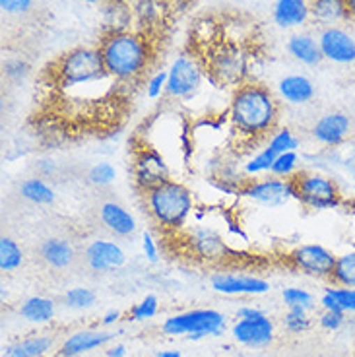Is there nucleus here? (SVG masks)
Wrapping results in <instances>:
<instances>
[{
	"mask_svg": "<svg viewBox=\"0 0 355 357\" xmlns=\"http://www.w3.org/2000/svg\"><path fill=\"white\" fill-rule=\"evenodd\" d=\"M121 332H105V331H80L76 334H72L64 340V344L61 346V356L63 357H76L91 349L107 346L109 342L119 336Z\"/></svg>",
	"mask_w": 355,
	"mask_h": 357,
	"instance_id": "nucleus-18",
	"label": "nucleus"
},
{
	"mask_svg": "<svg viewBox=\"0 0 355 357\" xmlns=\"http://www.w3.org/2000/svg\"><path fill=\"white\" fill-rule=\"evenodd\" d=\"M233 338L249 348H264L274 340V322L266 314L255 319H239L231 328Z\"/></svg>",
	"mask_w": 355,
	"mask_h": 357,
	"instance_id": "nucleus-13",
	"label": "nucleus"
},
{
	"mask_svg": "<svg viewBox=\"0 0 355 357\" xmlns=\"http://www.w3.org/2000/svg\"><path fill=\"white\" fill-rule=\"evenodd\" d=\"M84 2H88V4H105L107 0H84Z\"/></svg>",
	"mask_w": 355,
	"mask_h": 357,
	"instance_id": "nucleus-51",
	"label": "nucleus"
},
{
	"mask_svg": "<svg viewBox=\"0 0 355 357\" xmlns=\"http://www.w3.org/2000/svg\"><path fill=\"white\" fill-rule=\"evenodd\" d=\"M280 105L274 93L260 84L245 82L233 89L229 101V121L233 132L243 142H258L278 125Z\"/></svg>",
	"mask_w": 355,
	"mask_h": 357,
	"instance_id": "nucleus-1",
	"label": "nucleus"
},
{
	"mask_svg": "<svg viewBox=\"0 0 355 357\" xmlns=\"http://www.w3.org/2000/svg\"><path fill=\"white\" fill-rule=\"evenodd\" d=\"M352 132V119L346 113H326L317 121V125L312 126V138L322 146L336 148L346 140Z\"/></svg>",
	"mask_w": 355,
	"mask_h": 357,
	"instance_id": "nucleus-14",
	"label": "nucleus"
},
{
	"mask_svg": "<svg viewBox=\"0 0 355 357\" xmlns=\"http://www.w3.org/2000/svg\"><path fill=\"white\" fill-rule=\"evenodd\" d=\"M354 192H355V185H354Z\"/></svg>",
	"mask_w": 355,
	"mask_h": 357,
	"instance_id": "nucleus-52",
	"label": "nucleus"
},
{
	"mask_svg": "<svg viewBox=\"0 0 355 357\" xmlns=\"http://www.w3.org/2000/svg\"><path fill=\"white\" fill-rule=\"evenodd\" d=\"M158 307H160L158 305V297L156 295H148V297H144L140 303L134 305L133 309H130V317H133V321H146V319L156 317Z\"/></svg>",
	"mask_w": 355,
	"mask_h": 357,
	"instance_id": "nucleus-40",
	"label": "nucleus"
},
{
	"mask_svg": "<svg viewBox=\"0 0 355 357\" xmlns=\"http://www.w3.org/2000/svg\"><path fill=\"white\" fill-rule=\"evenodd\" d=\"M332 286L355 287V249L336 257V264L330 276Z\"/></svg>",
	"mask_w": 355,
	"mask_h": 357,
	"instance_id": "nucleus-30",
	"label": "nucleus"
},
{
	"mask_svg": "<svg viewBox=\"0 0 355 357\" xmlns=\"http://www.w3.org/2000/svg\"><path fill=\"white\" fill-rule=\"evenodd\" d=\"M280 96L292 105H305L315 98V84L303 74H289L278 84Z\"/></svg>",
	"mask_w": 355,
	"mask_h": 357,
	"instance_id": "nucleus-22",
	"label": "nucleus"
},
{
	"mask_svg": "<svg viewBox=\"0 0 355 357\" xmlns=\"http://www.w3.org/2000/svg\"><path fill=\"white\" fill-rule=\"evenodd\" d=\"M163 334L167 336H183L188 340H200L206 336H220L225 328V317L213 309H195L181 312L163 322Z\"/></svg>",
	"mask_w": 355,
	"mask_h": 357,
	"instance_id": "nucleus-7",
	"label": "nucleus"
},
{
	"mask_svg": "<svg viewBox=\"0 0 355 357\" xmlns=\"http://www.w3.org/2000/svg\"><path fill=\"white\" fill-rule=\"evenodd\" d=\"M134 24L138 26V31L150 36L158 27L163 26L167 18L169 2L167 0H134Z\"/></svg>",
	"mask_w": 355,
	"mask_h": 357,
	"instance_id": "nucleus-17",
	"label": "nucleus"
},
{
	"mask_svg": "<svg viewBox=\"0 0 355 357\" xmlns=\"http://www.w3.org/2000/svg\"><path fill=\"white\" fill-rule=\"evenodd\" d=\"M289 262L295 270L320 280H330L336 264V255L322 245H301L289 252Z\"/></svg>",
	"mask_w": 355,
	"mask_h": 357,
	"instance_id": "nucleus-9",
	"label": "nucleus"
},
{
	"mask_svg": "<svg viewBox=\"0 0 355 357\" xmlns=\"http://www.w3.org/2000/svg\"><path fill=\"white\" fill-rule=\"evenodd\" d=\"M268 148H272L275 153H285V152H295L299 148V138L289 130V128H282V130H275L268 142Z\"/></svg>",
	"mask_w": 355,
	"mask_h": 357,
	"instance_id": "nucleus-34",
	"label": "nucleus"
},
{
	"mask_svg": "<svg viewBox=\"0 0 355 357\" xmlns=\"http://www.w3.org/2000/svg\"><path fill=\"white\" fill-rule=\"evenodd\" d=\"M322 56L336 64L355 63V37L342 27H324L319 36Z\"/></svg>",
	"mask_w": 355,
	"mask_h": 357,
	"instance_id": "nucleus-12",
	"label": "nucleus"
},
{
	"mask_svg": "<svg viewBox=\"0 0 355 357\" xmlns=\"http://www.w3.org/2000/svg\"><path fill=\"white\" fill-rule=\"evenodd\" d=\"M27 72H29V66H27L22 59H12V61H8V63L4 64V74H6V78L12 82L24 80L27 76Z\"/></svg>",
	"mask_w": 355,
	"mask_h": 357,
	"instance_id": "nucleus-43",
	"label": "nucleus"
},
{
	"mask_svg": "<svg viewBox=\"0 0 355 357\" xmlns=\"http://www.w3.org/2000/svg\"><path fill=\"white\" fill-rule=\"evenodd\" d=\"M142 249H144V255H146V259L156 264L158 259H160V255H158V245H156V241H153V237H151L150 231H144Z\"/></svg>",
	"mask_w": 355,
	"mask_h": 357,
	"instance_id": "nucleus-45",
	"label": "nucleus"
},
{
	"mask_svg": "<svg viewBox=\"0 0 355 357\" xmlns=\"http://www.w3.org/2000/svg\"><path fill=\"white\" fill-rule=\"evenodd\" d=\"M272 16L280 27L303 26L307 20L311 18L309 0H275Z\"/></svg>",
	"mask_w": 355,
	"mask_h": 357,
	"instance_id": "nucleus-23",
	"label": "nucleus"
},
{
	"mask_svg": "<svg viewBox=\"0 0 355 357\" xmlns=\"http://www.w3.org/2000/svg\"><path fill=\"white\" fill-rule=\"evenodd\" d=\"M165 86H167V70L156 72L150 80H148V84H146V93H148V98H161V93H165Z\"/></svg>",
	"mask_w": 355,
	"mask_h": 357,
	"instance_id": "nucleus-41",
	"label": "nucleus"
},
{
	"mask_svg": "<svg viewBox=\"0 0 355 357\" xmlns=\"http://www.w3.org/2000/svg\"><path fill=\"white\" fill-rule=\"evenodd\" d=\"M158 357H183V356H181V351H177V349H165V351H161Z\"/></svg>",
	"mask_w": 355,
	"mask_h": 357,
	"instance_id": "nucleus-49",
	"label": "nucleus"
},
{
	"mask_svg": "<svg viewBox=\"0 0 355 357\" xmlns=\"http://www.w3.org/2000/svg\"><path fill=\"white\" fill-rule=\"evenodd\" d=\"M125 250L121 249L115 241L98 239L91 241L86 249V262L93 272H109L116 270L125 264Z\"/></svg>",
	"mask_w": 355,
	"mask_h": 357,
	"instance_id": "nucleus-15",
	"label": "nucleus"
},
{
	"mask_svg": "<svg viewBox=\"0 0 355 357\" xmlns=\"http://www.w3.org/2000/svg\"><path fill=\"white\" fill-rule=\"evenodd\" d=\"M190 247L200 259H222L225 255V245L222 237L208 227H196L190 235Z\"/></svg>",
	"mask_w": 355,
	"mask_h": 357,
	"instance_id": "nucleus-25",
	"label": "nucleus"
},
{
	"mask_svg": "<svg viewBox=\"0 0 355 357\" xmlns=\"http://www.w3.org/2000/svg\"><path fill=\"white\" fill-rule=\"evenodd\" d=\"M347 10H349V16H354L355 18V0H346Z\"/></svg>",
	"mask_w": 355,
	"mask_h": 357,
	"instance_id": "nucleus-50",
	"label": "nucleus"
},
{
	"mask_svg": "<svg viewBox=\"0 0 355 357\" xmlns=\"http://www.w3.org/2000/svg\"><path fill=\"white\" fill-rule=\"evenodd\" d=\"M109 72L101 61L98 47H76L53 64V84L61 91L86 84L109 80Z\"/></svg>",
	"mask_w": 355,
	"mask_h": 357,
	"instance_id": "nucleus-4",
	"label": "nucleus"
},
{
	"mask_svg": "<svg viewBox=\"0 0 355 357\" xmlns=\"http://www.w3.org/2000/svg\"><path fill=\"white\" fill-rule=\"evenodd\" d=\"M324 311L355 312V287H326L320 297Z\"/></svg>",
	"mask_w": 355,
	"mask_h": 357,
	"instance_id": "nucleus-28",
	"label": "nucleus"
},
{
	"mask_svg": "<svg viewBox=\"0 0 355 357\" xmlns=\"http://www.w3.org/2000/svg\"><path fill=\"white\" fill-rule=\"evenodd\" d=\"M20 192H22V197L33 204L47 206L54 202V190L45 183L43 178H27L20 188Z\"/></svg>",
	"mask_w": 355,
	"mask_h": 357,
	"instance_id": "nucleus-31",
	"label": "nucleus"
},
{
	"mask_svg": "<svg viewBox=\"0 0 355 357\" xmlns=\"http://www.w3.org/2000/svg\"><path fill=\"white\" fill-rule=\"evenodd\" d=\"M212 287L225 295H260L266 294L270 284L257 276H239V274H216L212 276Z\"/></svg>",
	"mask_w": 355,
	"mask_h": 357,
	"instance_id": "nucleus-16",
	"label": "nucleus"
},
{
	"mask_svg": "<svg viewBox=\"0 0 355 357\" xmlns=\"http://www.w3.org/2000/svg\"><path fill=\"white\" fill-rule=\"evenodd\" d=\"M101 6H103L101 16H103V24H105V33L133 29L134 10L130 0H107Z\"/></svg>",
	"mask_w": 355,
	"mask_h": 357,
	"instance_id": "nucleus-20",
	"label": "nucleus"
},
{
	"mask_svg": "<svg viewBox=\"0 0 355 357\" xmlns=\"http://www.w3.org/2000/svg\"><path fill=\"white\" fill-rule=\"evenodd\" d=\"M293 198L311 210H332L342 202L338 183L322 173H295L292 177Z\"/></svg>",
	"mask_w": 355,
	"mask_h": 357,
	"instance_id": "nucleus-6",
	"label": "nucleus"
},
{
	"mask_svg": "<svg viewBox=\"0 0 355 357\" xmlns=\"http://www.w3.org/2000/svg\"><path fill=\"white\" fill-rule=\"evenodd\" d=\"M206 78L204 59L195 51L181 53L171 63L167 70V86L165 93L169 98L187 99L200 88V84Z\"/></svg>",
	"mask_w": 355,
	"mask_h": 357,
	"instance_id": "nucleus-8",
	"label": "nucleus"
},
{
	"mask_svg": "<svg viewBox=\"0 0 355 357\" xmlns=\"http://www.w3.org/2000/svg\"><path fill=\"white\" fill-rule=\"evenodd\" d=\"M144 204L153 222L163 229L175 231L192 212V195L185 185L169 178L158 187L144 190Z\"/></svg>",
	"mask_w": 355,
	"mask_h": 357,
	"instance_id": "nucleus-3",
	"label": "nucleus"
},
{
	"mask_svg": "<svg viewBox=\"0 0 355 357\" xmlns=\"http://www.w3.org/2000/svg\"><path fill=\"white\" fill-rule=\"evenodd\" d=\"M107 356L109 357H125L126 356V348L123 344H116L113 348L107 351Z\"/></svg>",
	"mask_w": 355,
	"mask_h": 357,
	"instance_id": "nucleus-47",
	"label": "nucleus"
},
{
	"mask_svg": "<svg viewBox=\"0 0 355 357\" xmlns=\"http://www.w3.org/2000/svg\"><path fill=\"white\" fill-rule=\"evenodd\" d=\"M284 324L285 328L292 332V334H301V332H305L311 326V319H309V314H307L305 309L293 307V309H289L287 314H285Z\"/></svg>",
	"mask_w": 355,
	"mask_h": 357,
	"instance_id": "nucleus-38",
	"label": "nucleus"
},
{
	"mask_svg": "<svg viewBox=\"0 0 355 357\" xmlns=\"http://www.w3.org/2000/svg\"><path fill=\"white\" fill-rule=\"evenodd\" d=\"M278 153L272 150V148H264V150H260V152L255 155V158H250L247 163H245V173L247 175H262V173H268V171H272V165H274V160Z\"/></svg>",
	"mask_w": 355,
	"mask_h": 357,
	"instance_id": "nucleus-33",
	"label": "nucleus"
},
{
	"mask_svg": "<svg viewBox=\"0 0 355 357\" xmlns=\"http://www.w3.org/2000/svg\"><path fill=\"white\" fill-rule=\"evenodd\" d=\"M31 4L33 0H0V8L4 14H10V16H22V14H27L31 10Z\"/></svg>",
	"mask_w": 355,
	"mask_h": 357,
	"instance_id": "nucleus-44",
	"label": "nucleus"
},
{
	"mask_svg": "<svg viewBox=\"0 0 355 357\" xmlns=\"http://www.w3.org/2000/svg\"><path fill=\"white\" fill-rule=\"evenodd\" d=\"M206 78L218 88H239L249 70V54L235 41L220 39L206 49Z\"/></svg>",
	"mask_w": 355,
	"mask_h": 357,
	"instance_id": "nucleus-5",
	"label": "nucleus"
},
{
	"mask_svg": "<svg viewBox=\"0 0 355 357\" xmlns=\"http://www.w3.org/2000/svg\"><path fill=\"white\" fill-rule=\"evenodd\" d=\"M98 51L109 76L119 84H130L142 78L153 59L150 36L138 29L105 33L99 39Z\"/></svg>",
	"mask_w": 355,
	"mask_h": 357,
	"instance_id": "nucleus-2",
	"label": "nucleus"
},
{
	"mask_svg": "<svg viewBox=\"0 0 355 357\" xmlns=\"http://www.w3.org/2000/svg\"><path fill=\"white\" fill-rule=\"evenodd\" d=\"M20 314L29 322H37V324H43L49 322L54 317V303L47 297H39L33 295L26 299L22 307H20Z\"/></svg>",
	"mask_w": 355,
	"mask_h": 357,
	"instance_id": "nucleus-29",
	"label": "nucleus"
},
{
	"mask_svg": "<svg viewBox=\"0 0 355 357\" xmlns=\"http://www.w3.org/2000/svg\"><path fill=\"white\" fill-rule=\"evenodd\" d=\"M99 220L111 233H115L119 237H128L136 231V220L134 215L125 210L123 206L115 202H105L99 208Z\"/></svg>",
	"mask_w": 355,
	"mask_h": 357,
	"instance_id": "nucleus-21",
	"label": "nucleus"
},
{
	"mask_svg": "<svg viewBox=\"0 0 355 357\" xmlns=\"http://www.w3.org/2000/svg\"><path fill=\"white\" fill-rule=\"evenodd\" d=\"M260 314H264L260 309H255V307H241L239 311H237V319H255V317H260Z\"/></svg>",
	"mask_w": 355,
	"mask_h": 357,
	"instance_id": "nucleus-46",
	"label": "nucleus"
},
{
	"mask_svg": "<svg viewBox=\"0 0 355 357\" xmlns=\"http://www.w3.org/2000/svg\"><path fill=\"white\" fill-rule=\"evenodd\" d=\"M297 163H299V155H297V152L278 153L270 173H272L274 177H293V173L297 169Z\"/></svg>",
	"mask_w": 355,
	"mask_h": 357,
	"instance_id": "nucleus-36",
	"label": "nucleus"
},
{
	"mask_svg": "<svg viewBox=\"0 0 355 357\" xmlns=\"http://www.w3.org/2000/svg\"><path fill=\"white\" fill-rule=\"evenodd\" d=\"M309 14L312 22L322 27H336L352 18L346 0H309Z\"/></svg>",
	"mask_w": 355,
	"mask_h": 357,
	"instance_id": "nucleus-19",
	"label": "nucleus"
},
{
	"mask_svg": "<svg viewBox=\"0 0 355 357\" xmlns=\"http://www.w3.org/2000/svg\"><path fill=\"white\" fill-rule=\"evenodd\" d=\"M96 303V294L89 287H72L64 295V305L70 309H88Z\"/></svg>",
	"mask_w": 355,
	"mask_h": 357,
	"instance_id": "nucleus-35",
	"label": "nucleus"
},
{
	"mask_svg": "<svg viewBox=\"0 0 355 357\" xmlns=\"http://www.w3.org/2000/svg\"><path fill=\"white\" fill-rule=\"evenodd\" d=\"M133 175L138 190L144 192V190H150V188L169 181V167L158 150L140 148L134 153Z\"/></svg>",
	"mask_w": 355,
	"mask_h": 357,
	"instance_id": "nucleus-10",
	"label": "nucleus"
},
{
	"mask_svg": "<svg viewBox=\"0 0 355 357\" xmlns=\"http://www.w3.org/2000/svg\"><path fill=\"white\" fill-rule=\"evenodd\" d=\"M287 53L292 54L297 63L307 64V66H317L324 59L322 51H320L319 39L309 33H295L289 37Z\"/></svg>",
	"mask_w": 355,
	"mask_h": 357,
	"instance_id": "nucleus-24",
	"label": "nucleus"
},
{
	"mask_svg": "<svg viewBox=\"0 0 355 357\" xmlns=\"http://www.w3.org/2000/svg\"><path fill=\"white\" fill-rule=\"evenodd\" d=\"M320 326L324 328V331L328 332H336L340 331L342 326H344V322H346V312L342 311H324L320 314Z\"/></svg>",
	"mask_w": 355,
	"mask_h": 357,
	"instance_id": "nucleus-42",
	"label": "nucleus"
},
{
	"mask_svg": "<svg viewBox=\"0 0 355 357\" xmlns=\"http://www.w3.org/2000/svg\"><path fill=\"white\" fill-rule=\"evenodd\" d=\"M53 348V338L49 336H31L10 344L4 348L2 357H41Z\"/></svg>",
	"mask_w": 355,
	"mask_h": 357,
	"instance_id": "nucleus-27",
	"label": "nucleus"
},
{
	"mask_svg": "<svg viewBox=\"0 0 355 357\" xmlns=\"http://www.w3.org/2000/svg\"><path fill=\"white\" fill-rule=\"evenodd\" d=\"M243 197L255 200L258 204L270 206V208H275V206L285 204L287 200L293 198V185L292 178H264V181H255V183H249L247 187H243L239 190Z\"/></svg>",
	"mask_w": 355,
	"mask_h": 357,
	"instance_id": "nucleus-11",
	"label": "nucleus"
},
{
	"mask_svg": "<svg viewBox=\"0 0 355 357\" xmlns=\"http://www.w3.org/2000/svg\"><path fill=\"white\" fill-rule=\"evenodd\" d=\"M282 297H284L287 309L299 307V309H305V311H311L312 303H315L312 295L307 289H301V287H285Z\"/></svg>",
	"mask_w": 355,
	"mask_h": 357,
	"instance_id": "nucleus-37",
	"label": "nucleus"
},
{
	"mask_svg": "<svg viewBox=\"0 0 355 357\" xmlns=\"http://www.w3.org/2000/svg\"><path fill=\"white\" fill-rule=\"evenodd\" d=\"M41 259L49 264L51 268L63 270L68 268L74 262V249L66 239H59V237H51L41 245Z\"/></svg>",
	"mask_w": 355,
	"mask_h": 357,
	"instance_id": "nucleus-26",
	"label": "nucleus"
},
{
	"mask_svg": "<svg viewBox=\"0 0 355 357\" xmlns=\"http://www.w3.org/2000/svg\"><path fill=\"white\" fill-rule=\"evenodd\" d=\"M24 262V252L20 249L16 241H12L10 237L0 239V268L2 272H14L18 270Z\"/></svg>",
	"mask_w": 355,
	"mask_h": 357,
	"instance_id": "nucleus-32",
	"label": "nucleus"
},
{
	"mask_svg": "<svg viewBox=\"0 0 355 357\" xmlns=\"http://www.w3.org/2000/svg\"><path fill=\"white\" fill-rule=\"evenodd\" d=\"M116 177L115 167L107 161H101V163H96L88 173V178L91 185H98V187H107L111 185Z\"/></svg>",
	"mask_w": 355,
	"mask_h": 357,
	"instance_id": "nucleus-39",
	"label": "nucleus"
},
{
	"mask_svg": "<svg viewBox=\"0 0 355 357\" xmlns=\"http://www.w3.org/2000/svg\"><path fill=\"white\" fill-rule=\"evenodd\" d=\"M119 319H121V312H119V311H109L105 317H103V324H105V326H109V324H115Z\"/></svg>",
	"mask_w": 355,
	"mask_h": 357,
	"instance_id": "nucleus-48",
	"label": "nucleus"
}]
</instances>
